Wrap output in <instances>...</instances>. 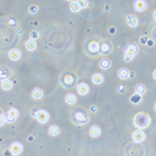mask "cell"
Returning a JSON list of instances; mask_svg holds the SVG:
<instances>
[{
  "label": "cell",
  "instance_id": "9",
  "mask_svg": "<svg viewBox=\"0 0 156 156\" xmlns=\"http://www.w3.org/2000/svg\"><path fill=\"white\" fill-rule=\"evenodd\" d=\"M12 72L9 67L0 66V80H6L12 76Z\"/></svg>",
  "mask_w": 156,
  "mask_h": 156
},
{
  "label": "cell",
  "instance_id": "13",
  "mask_svg": "<svg viewBox=\"0 0 156 156\" xmlns=\"http://www.w3.org/2000/svg\"><path fill=\"white\" fill-rule=\"evenodd\" d=\"M21 55H22V53L19 49H12L11 51L9 52V59L14 60V62H17V60H19L21 58Z\"/></svg>",
  "mask_w": 156,
  "mask_h": 156
},
{
  "label": "cell",
  "instance_id": "20",
  "mask_svg": "<svg viewBox=\"0 0 156 156\" xmlns=\"http://www.w3.org/2000/svg\"><path fill=\"white\" fill-rule=\"evenodd\" d=\"M129 100H130V102L133 103V104H138V103L142 102L143 97H142V95H138L136 93H134L132 96H130Z\"/></svg>",
  "mask_w": 156,
  "mask_h": 156
},
{
  "label": "cell",
  "instance_id": "2",
  "mask_svg": "<svg viewBox=\"0 0 156 156\" xmlns=\"http://www.w3.org/2000/svg\"><path fill=\"white\" fill-rule=\"evenodd\" d=\"M140 51V48L136 44L134 43H130L126 46V49H125V52H124V59L125 62H131V60L134 58V56L138 53Z\"/></svg>",
  "mask_w": 156,
  "mask_h": 156
},
{
  "label": "cell",
  "instance_id": "12",
  "mask_svg": "<svg viewBox=\"0 0 156 156\" xmlns=\"http://www.w3.org/2000/svg\"><path fill=\"white\" fill-rule=\"evenodd\" d=\"M77 92H78V94L81 95V96L87 95V93L90 92L89 84H87L85 82H80V83L77 85Z\"/></svg>",
  "mask_w": 156,
  "mask_h": 156
},
{
  "label": "cell",
  "instance_id": "34",
  "mask_svg": "<svg viewBox=\"0 0 156 156\" xmlns=\"http://www.w3.org/2000/svg\"><path fill=\"white\" fill-rule=\"evenodd\" d=\"M147 41H148V37H140V43H142V44H146Z\"/></svg>",
  "mask_w": 156,
  "mask_h": 156
},
{
  "label": "cell",
  "instance_id": "39",
  "mask_svg": "<svg viewBox=\"0 0 156 156\" xmlns=\"http://www.w3.org/2000/svg\"><path fill=\"white\" fill-rule=\"evenodd\" d=\"M153 18H154V20L156 21V9H155L154 12H153Z\"/></svg>",
  "mask_w": 156,
  "mask_h": 156
},
{
  "label": "cell",
  "instance_id": "3",
  "mask_svg": "<svg viewBox=\"0 0 156 156\" xmlns=\"http://www.w3.org/2000/svg\"><path fill=\"white\" fill-rule=\"evenodd\" d=\"M112 44L108 40H102L100 42V55L107 56L112 52Z\"/></svg>",
  "mask_w": 156,
  "mask_h": 156
},
{
  "label": "cell",
  "instance_id": "15",
  "mask_svg": "<svg viewBox=\"0 0 156 156\" xmlns=\"http://www.w3.org/2000/svg\"><path fill=\"white\" fill-rule=\"evenodd\" d=\"M118 76L123 80L128 79L130 76V71L128 69H126V68H121L119 71H118Z\"/></svg>",
  "mask_w": 156,
  "mask_h": 156
},
{
  "label": "cell",
  "instance_id": "1",
  "mask_svg": "<svg viewBox=\"0 0 156 156\" xmlns=\"http://www.w3.org/2000/svg\"><path fill=\"white\" fill-rule=\"evenodd\" d=\"M151 123V117L146 112H138V114L133 118V124L137 129H146L149 127Z\"/></svg>",
  "mask_w": 156,
  "mask_h": 156
},
{
  "label": "cell",
  "instance_id": "21",
  "mask_svg": "<svg viewBox=\"0 0 156 156\" xmlns=\"http://www.w3.org/2000/svg\"><path fill=\"white\" fill-rule=\"evenodd\" d=\"M65 100H66V102L68 103V104H70V105H73V104H75V103L77 102L76 96H75L74 94H72V93L68 94L66 96V98H65Z\"/></svg>",
  "mask_w": 156,
  "mask_h": 156
},
{
  "label": "cell",
  "instance_id": "28",
  "mask_svg": "<svg viewBox=\"0 0 156 156\" xmlns=\"http://www.w3.org/2000/svg\"><path fill=\"white\" fill-rule=\"evenodd\" d=\"M37 12H39V6H37V5H34V4H32V5L29 6V9H28V12H29V14L34 15V14H37Z\"/></svg>",
  "mask_w": 156,
  "mask_h": 156
},
{
  "label": "cell",
  "instance_id": "30",
  "mask_svg": "<svg viewBox=\"0 0 156 156\" xmlns=\"http://www.w3.org/2000/svg\"><path fill=\"white\" fill-rule=\"evenodd\" d=\"M29 36H30V40H34V41H36L37 39H39L40 34H39V31H36V30H34V31L30 32Z\"/></svg>",
  "mask_w": 156,
  "mask_h": 156
},
{
  "label": "cell",
  "instance_id": "23",
  "mask_svg": "<svg viewBox=\"0 0 156 156\" xmlns=\"http://www.w3.org/2000/svg\"><path fill=\"white\" fill-rule=\"evenodd\" d=\"M1 87L4 90H9L12 87V82L9 79L6 80H2L1 81Z\"/></svg>",
  "mask_w": 156,
  "mask_h": 156
},
{
  "label": "cell",
  "instance_id": "7",
  "mask_svg": "<svg viewBox=\"0 0 156 156\" xmlns=\"http://www.w3.org/2000/svg\"><path fill=\"white\" fill-rule=\"evenodd\" d=\"M9 151L12 153L14 156H17L23 152V145L19 142H14L9 147Z\"/></svg>",
  "mask_w": 156,
  "mask_h": 156
},
{
  "label": "cell",
  "instance_id": "40",
  "mask_svg": "<svg viewBox=\"0 0 156 156\" xmlns=\"http://www.w3.org/2000/svg\"><path fill=\"white\" fill-rule=\"evenodd\" d=\"M1 117H3V112L0 109V118H1Z\"/></svg>",
  "mask_w": 156,
  "mask_h": 156
},
{
  "label": "cell",
  "instance_id": "24",
  "mask_svg": "<svg viewBox=\"0 0 156 156\" xmlns=\"http://www.w3.org/2000/svg\"><path fill=\"white\" fill-rule=\"evenodd\" d=\"M59 128L56 126V125H52V126H50L49 127V129H48V132H49V134L51 135V136H56V135H58L59 134Z\"/></svg>",
  "mask_w": 156,
  "mask_h": 156
},
{
  "label": "cell",
  "instance_id": "22",
  "mask_svg": "<svg viewBox=\"0 0 156 156\" xmlns=\"http://www.w3.org/2000/svg\"><path fill=\"white\" fill-rule=\"evenodd\" d=\"M31 96L32 98H34V99H41L43 97V90L40 89V87H36V89L32 90Z\"/></svg>",
  "mask_w": 156,
  "mask_h": 156
},
{
  "label": "cell",
  "instance_id": "17",
  "mask_svg": "<svg viewBox=\"0 0 156 156\" xmlns=\"http://www.w3.org/2000/svg\"><path fill=\"white\" fill-rule=\"evenodd\" d=\"M92 81H93V83H95V84H101L102 82L104 81V77H103V75L100 74V73H95L92 77Z\"/></svg>",
  "mask_w": 156,
  "mask_h": 156
},
{
  "label": "cell",
  "instance_id": "10",
  "mask_svg": "<svg viewBox=\"0 0 156 156\" xmlns=\"http://www.w3.org/2000/svg\"><path fill=\"white\" fill-rule=\"evenodd\" d=\"M36 119L37 122L41 123V124H45V123H47L49 121V114L46 112V110L40 109V112H39V114H37Z\"/></svg>",
  "mask_w": 156,
  "mask_h": 156
},
{
  "label": "cell",
  "instance_id": "5",
  "mask_svg": "<svg viewBox=\"0 0 156 156\" xmlns=\"http://www.w3.org/2000/svg\"><path fill=\"white\" fill-rule=\"evenodd\" d=\"M87 50L90 55H95V57H97L100 55V44L97 41H90L87 44Z\"/></svg>",
  "mask_w": 156,
  "mask_h": 156
},
{
  "label": "cell",
  "instance_id": "33",
  "mask_svg": "<svg viewBox=\"0 0 156 156\" xmlns=\"http://www.w3.org/2000/svg\"><path fill=\"white\" fill-rule=\"evenodd\" d=\"M5 123H6V120H5V117L3 115V117L0 118V126H2V125L5 124Z\"/></svg>",
  "mask_w": 156,
  "mask_h": 156
},
{
  "label": "cell",
  "instance_id": "25",
  "mask_svg": "<svg viewBox=\"0 0 156 156\" xmlns=\"http://www.w3.org/2000/svg\"><path fill=\"white\" fill-rule=\"evenodd\" d=\"M146 92H147V87H146L144 84L138 83L136 87H135V93H136V94H138V95H144Z\"/></svg>",
  "mask_w": 156,
  "mask_h": 156
},
{
  "label": "cell",
  "instance_id": "6",
  "mask_svg": "<svg viewBox=\"0 0 156 156\" xmlns=\"http://www.w3.org/2000/svg\"><path fill=\"white\" fill-rule=\"evenodd\" d=\"M19 117V112L18 109H16V108L12 107L9 109V112H6L5 115V120H6V123H14L15 121L18 119Z\"/></svg>",
  "mask_w": 156,
  "mask_h": 156
},
{
  "label": "cell",
  "instance_id": "8",
  "mask_svg": "<svg viewBox=\"0 0 156 156\" xmlns=\"http://www.w3.org/2000/svg\"><path fill=\"white\" fill-rule=\"evenodd\" d=\"M145 138H146L145 132L140 129L135 130V131L132 133V140H133V142L136 143V144H140V143L144 142Z\"/></svg>",
  "mask_w": 156,
  "mask_h": 156
},
{
  "label": "cell",
  "instance_id": "31",
  "mask_svg": "<svg viewBox=\"0 0 156 156\" xmlns=\"http://www.w3.org/2000/svg\"><path fill=\"white\" fill-rule=\"evenodd\" d=\"M40 112V108L37 107H32L31 109H30V115H31L32 118H37V114H39Z\"/></svg>",
  "mask_w": 156,
  "mask_h": 156
},
{
  "label": "cell",
  "instance_id": "38",
  "mask_svg": "<svg viewBox=\"0 0 156 156\" xmlns=\"http://www.w3.org/2000/svg\"><path fill=\"white\" fill-rule=\"evenodd\" d=\"M153 78H154V79L156 80V69L154 70V71H153Z\"/></svg>",
  "mask_w": 156,
  "mask_h": 156
},
{
  "label": "cell",
  "instance_id": "37",
  "mask_svg": "<svg viewBox=\"0 0 156 156\" xmlns=\"http://www.w3.org/2000/svg\"><path fill=\"white\" fill-rule=\"evenodd\" d=\"M16 34H23V30H22V29H17L16 30Z\"/></svg>",
  "mask_w": 156,
  "mask_h": 156
},
{
  "label": "cell",
  "instance_id": "4",
  "mask_svg": "<svg viewBox=\"0 0 156 156\" xmlns=\"http://www.w3.org/2000/svg\"><path fill=\"white\" fill-rule=\"evenodd\" d=\"M89 121H90V118L87 117V114H84V112H76L74 114V117H73V122L78 125L87 124Z\"/></svg>",
  "mask_w": 156,
  "mask_h": 156
},
{
  "label": "cell",
  "instance_id": "29",
  "mask_svg": "<svg viewBox=\"0 0 156 156\" xmlns=\"http://www.w3.org/2000/svg\"><path fill=\"white\" fill-rule=\"evenodd\" d=\"M78 4H79L80 9H85V7L89 6V1L87 0H78Z\"/></svg>",
  "mask_w": 156,
  "mask_h": 156
},
{
  "label": "cell",
  "instance_id": "36",
  "mask_svg": "<svg viewBox=\"0 0 156 156\" xmlns=\"http://www.w3.org/2000/svg\"><path fill=\"white\" fill-rule=\"evenodd\" d=\"M90 112H96L98 110V107L95 106V105H93V106H90Z\"/></svg>",
  "mask_w": 156,
  "mask_h": 156
},
{
  "label": "cell",
  "instance_id": "18",
  "mask_svg": "<svg viewBox=\"0 0 156 156\" xmlns=\"http://www.w3.org/2000/svg\"><path fill=\"white\" fill-rule=\"evenodd\" d=\"M99 66L102 70H108L112 67V62L108 58H102L99 62Z\"/></svg>",
  "mask_w": 156,
  "mask_h": 156
},
{
  "label": "cell",
  "instance_id": "19",
  "mask_svg": "<svg viewBox=\"0 0 156 156\" xmlns=\"http://www.w3.org/2000/svg\"><path fill=\"white\" fill-rule=\"evenodd\" d=\"M25 48L28 51H34L37 48V42L34 40H28V41L25 42Z\"/></svg>",
  "mask_w": 156,
  "mask_h": 156
},
{
  "label": "cell",
  "instance_id": "11",
  "mask_svg": "<svg viewBox=\"0 0 156 156\" xmlns=\"http://www.w3.org/2000/svg\"><path fill=\"white\" fill-rule=\"evenodd\" d=\"M133 6H134V9L136 12H144L145 9H147L148 3L147 1H144V0H136L133 3Z\"/></svg>",
  "mask_w": 156,
  "mask_h": 156
},
{
  "label": "cell",
  "instance_id": "16",
  "mask_svg": "<svg viewBox=\"0 0 156 156\" xmlns=\"http://www.w3.org/2000/svg\"><path fill=\"white\" fill-rule=\"evenodd\" d=\"M100 134H101V129H100L99 126L93 125V126L90 128V135L92 137H98Z\"/></svg>",
  "mask_w": 156,
  "mask_h": 156
},
{
  "label": "cell",
  "instance_id": "26",
  "mask_svg": "<svg viewBox=\"0 0 156 156\" xmlns=\"http://www.w3.org/2000/svg\"><path fill=\"white\" fill-rule=\"evenodd\" d=\"M70 9L73 12H77L80 11V6L79 4H78L77 1H72L71 3H70Z\"/></svg>",
  "mask_w": 156,
  "mask_h": 156
},
{
  "label": "cell",
  "instance_id": "32",
  "mask_svg": "<svg viewBox=\"0 0 156 156\" xmlns=\"http://www.w3.org/2000/svg\"><path fill=\"white\" fill-rule=\"evenodd\" d=\"M117 90H118V93H120V94H124V93L126 92V87L123 84H120V85H118Z\"/></svg>",
  "mask_w": 156,
  "mask_h": 156
},
{
  "label": "cell",
  "instance_id": "41",
  "mask_svg": "<svg viewBox=\"0 0 156 156\" xmlns=\"http://www.w3.org/2000/svg\"><path fill=\"white\" fill-rule=\"evenodd\" d=\"M154 108H155V110H156V103H155V106H154Z\"/></svg>",
  "mask_w": 156,
  "mask_h": 156
},
{
  "label": "cell",
  "instance_id": "14",
  "mask_svg": "<svg viewBox=\"0 0 156 156\" xmlns=\"http://www.w3.org/2000/svg\"><path fill=\"white\" fill-rule=\"evenodd\" d=\"M126 22L130 27H132V28H134V27H136L138 25V19L134 15H128L126 17Z\"/></svg>",
  "mask_w": 156,
  "mask_h": 156
},
{
  "label": "cell",
  "instance_id": "27",
  "mask_svg": "<svg viewBox=\"0 0 156 156\" xmlns=\"http://www.w3.org/2000/svg\"><path fill=\"white\" fill-rule=\"evenodd\" d=\"M7 24H9V26H11L12 28H14V27H17L19 24L18 20H17L15 17H12V18H9L7 20Z\"/></svg>",
  "mask_w": 156,
  "mask_h": 156
},
{
  "label": "cell",
  "instance_id": "35",
  "mask_svg": "<svg viewBox=\"0 0 156 156\" xmlns=\"http://www.w3.org/2000/svg\"><path fill=\"white\" fill-rule=\"evenodd\" d=\"M108 32H109L110 34H115V27H110V28L108 29Z\"/></svg>",
  "mask_w": 156,
  "mask_h": 156
}]
</instances>
